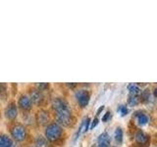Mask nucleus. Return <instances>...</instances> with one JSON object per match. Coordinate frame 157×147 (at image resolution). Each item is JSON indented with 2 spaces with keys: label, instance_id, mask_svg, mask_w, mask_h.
<instances>
[{
  "label": "nucleus",
  "instance_id": "obj_1",
  "mask_svg": "<svg viewBox=\"0 0 157 147\" xmlns=\"http://www.w3.org/2000/svg\"><path fill=\"white\" fill-rule=\"evenodd\" d=\"M63 135V130L60 125L57 123H51L46 126L45 130V137L48 141L55 142L59 140Z\"/></svg>",
  "mask_w": 157,
  "mask_h": 147
},
{
  "label": "nucleus",
  "instance_id": "obj_2",
  "mask_svg": "<svg viewBox=\"0 0 157 147\" xmlns=\"http://www.w3.org/2000/svg\"><path fill=\"white\" fill-rule=\"evenodd\" d=\"M52 108L55 114H72L69 103L61 97H55L52 101Z\"/></svg>",
  "mask_w": 157,
  "mask_h": 147
},
{
  "label": "nucleus",
  "instance_id": "obj_3",
  "mask_svg": "<svg viewBox=\"0 0 157 147\" xmlns=\"http://www.w3.org/2000/svg\"><path fill=\"white\" fill-rule=\"evenodd\" d=\"M11 135L14 140L18 142L24 141L27 137V130L23 125L16 124L12 126L11 129Z\"/></svg>",
  "mask_w": 157,
  "mask_h": 147
},
{
  "label": "nucleus",
  "instance_id": "obj_4",
  "mask_svg": "<svg viewBox=\"0 0 157 147\" xmlns=\"http://www.w3.org/2000/svg\"><path fill=\"white\" fill-rule=\"evenodd\" d=\"M76 98L78 100V105L81 107H86L88 102H90V92L86 89H81V90H78L76 92Z\"/></svg>",
  "mask_w": 157,
  "mask_h": 147
},
{
  "label": "nucleus",
  "instance_id": "obj_5",
  "mask_svg": "<svg viewBox=\"0 0 157 147\" xmlns=\"http://www.w3.org/2000/svg\"><path fill=\"white\" fill-rule=\"evenodd\" d=\"M55 119L61 126H71L74 123L72 114H55Z\"/></svg>",
  "mask_w": 157,
  "mask_h": 147
},
{
  "label": "nucleus",
  "instance_id": "obj_6",
  "mask_svg": "<svg viewBox=\"0 0 157 147\" xmlns=\"http://www.w3.org/2000/svg\"><path fill=\"white\" fill-rule=\"evenodd\" d=\"M135 139H136V142L140 146H147L149 143V141H150V137L148 134H145L144 131L140 130L136 132Z\"/></svg>",
  "mask_w": 157,
  "mask_h": 147
},
{
  "label": "nucleus",
  "instance_id": "obj_7",
  "mask_svg": "<svg viewBox=\"0 0 157 147\" xmlns=\"http://www.w3.org/2000/svg\"><path fill=\"white\" fill-rule=\"evenodd\" d=\"M29 98H31V100L33 103L36 105H40L42 101H43V94L41 90H39L38 88H32L31 91H29Z\"/></svg>",
  "mask_w": 157,
  "mask_h": 147
},
{
  "label": "nucleus",
  "instance_id": "obj_8",
  "mask_svg": "<svg viewBox=\"0 0 157 147\" xmlns=\"http://www.w3.org/2000/svg\"><path fill=\"white\" fill-rule=\"evenodd\" d=\"M17 115H18V111H17L16 104L14 102H10L7 105L6 109H5V117L8 120L13 121L17 118Z\"/></svg>",
  "mask_w": 157,
  "mask_h": 147
},
{
  "label": "nucleus",
  "instance_id": "obj_9",
  "mask_svg": "<svg viewBox=\"0 0 157 147\" xmlns=\"http://www.w3.org/2000/svg\"><path fill=\"white\" fill-rule=\"evenodd\" d=\"M18 104L20 108L25 111H29L32 109L33 107V102L31 100V98L29 97V95H22L19 98L18 100Z\"/></svg>",
  "mask_w": 157,
  "mask_h": 147
},
{
  "label": "nucleus",
  "instance_id": "obj_10",
  "mask_svg": "<svg viewBox=\"0 0 157 147\" xmlns=\"http://www.w3.org/2000/svg\"><path fill=\"white\" fill-rule=\"evenodd\" d=\"M50 120V115L46 110H40L36 114V121L39 125H46Z\"/></svg>",
  "mask_w": 157,
  "mask_h": 147
},
{
  "label": "nucleus",
  "instance_id": "obj_11",
  "mask_svg": "<svg viewBox=\"0 0 157 147\" xmlns=\"http://www.w3.org/2000/svg\"><path fill=\"white\" fill-rule=\"evenodd\" d=\"M110 136L107 132H102L98 136L97 139V147H110Z\"/></svg>",
  "mask_w": 157,
  "mask_h": 147
},
{
  "label": "nucleus",
  "instance_id": "obj_12",
  "mask_svg": "<svg viewBox=\"0 0 157 147\" xmlns=\"http://www.w3.org/2000/svg\"><path fill=\"white\" fill-rule=\"evenodd\" d=\"M136 121L137 123V125L140 126H145L148 123V117L144 112H136Z\"/></svg>",
  "mask_w": 157,
  "mask_h": 147
},
{
  "label": "nucleus",
  "instance_id": "obj_13",
  "mask_svg": "<svg viewBox=\"0 0 157 147\" xmlns=\"http://www.w3.org/2000/svg\"><path fill=\"white\" fill-rule=\"evenodd\" d=\"M13 140L6 134H0V147H12Z\"/></svg>",
  "mask_w": 157,
  "mask_h": 147
},
{
  "label": "nucleus",
  "instance_id": "obj_14",
  "mask_svg": "<svg viewBox=\"0 0 157 147\" xmlns=\"http://www.w3.org/2000/svg\"><path fill=\"white\" fill-rule=\"evenodd\" d=\"M34 145H36V147H47L48 140L46 139V137H44L42 135H38L36 137Z\"/></svg>",
  "mask_w": 157,
  "mask_h": 147
},
{
  "label": "nucleus",
  "instance_id": "obj_15",
  "mask_svg": "<svg viewBox=\"0 0 157 147\" xmlns=\"http://www.w3.org/2000/svg\"><path fill=\"white\" fill-rule=\"evenodd\" d=\"M90 118H86L82 121V125L80 126V129H78V135L81 134V132H86L87 131V130L90 129Z\"/></svg>",
  "mask_w": 157,
  "mask_h": 147
},
{
  "label": "nucleus",
  "instance_id": "obj_16",
  "mask_svg": "<svg viewBox=\"0 0 157 147\" xmlns=\"http://www.w3.org/2000/svg\"><path fill=\"white\" fill-rule=\"evenodd\" d=\"M128 89H129L130 94L132 95H139L140 93V88L136 83H131V85H128Z\"/></svg>",
  "mask_w": 157,
  "mask_h": 147
},
{
  "label": "nucleus",
  "instance_id": "obj_17",
  "mask_svg": "<svg viewBox=\"0 0 157 147\" xmlns=\"http://www.w3.org/2000/svg\"><path fill=\"white\" fill-rule=\"evenodd\" d=\"M115 140L117 143H122L123 142V136H124V132H123V130H122V127H117L116 130H115Z\"/></svg>",
  "mask_w": 157,
  "mask_h": 147
},
{
  "label": "nucleus",
  "instance_id": "obj_18",
  "mask_svg": "<svg viewBox=\"0 0 157 147\" xmlns=\"http://www.w3.org/2000/svg\"><path fill=\"white\" fill-rule=\"evenodd\" d=\"M7 98V85L0 83V99L5 100Z\"/></svg>",
  "mask_w": 157,
  "mask_h": 147
},
{
  "label": "nucleus",
  "instance_id": "obj_19",
  "mask_svg": "<svg viewBox=\"0 0 157 147\" xmlns=\"http://www.w3.org/2000/svg\"><path fill=\"white\" fill-rule=\"evenodd\" d=\"M128 103H129L130 106H136L140 103V98L137 95H129V98H128Z\"/></svg>",
  "mask_w": 157,
  "mask_h": 147
},
{
  "label": "nucleus",
  "instance_id": "obj_20",
  "mask_svg": "<svg viewBox=\"0 0 157 147\" xmlns=\"http://www.w3.org/2000/svg\"><path fill=\"white\" fill-rule=\"evenodd\" d=\"M149 97H150V92H149V90L148 89H145V90H144V91L141 92L140 101L146 102V101L149 100Z\"/></svg>",
  "mask_w": 157,
  "mask_h": 147
},
{
  "label": "nucleus",
  "instance_id": "obj_21",
  "mask_svg": "<svg viewBox=\"0 0 157 147\" xmlns=\"http://www.w3.org/2000/svg\"><path fill=\"white\" fill-rule=\"evenodd\" d=\"M118 111H119V113L122 116H126L129 113V109H128V107L126 105H120L119 108H118Z\"/></svg>",
  "mask_w": 157,
  "mask_h": 147
},
{
  "label": "nucleus",
  "instance_id": "obj_22",
  "mask_svg": "<svg viewBox=\"0 0 157 147\" xmlns=\"http://www.w3.org/2000/svg\"><path fill=\"white\" fill-rule=\"evenodd\" d=\"M111 119V112L110 111H107L104 116L102 117V122H107V121H109Z\"/></svg>",
  "mask_w": 157,
  "mask_h": 147
},
{
  "label": "nucleus",
  "instance_id": "obj_23",
  "mask_svg": "<svg viewBox=\"0 0 157 147\" xmlns=\"http://www.w3.org/2000/svg\"><path fill=\"white\" fill-rule=\"evenodd\" d=\"M98 123H99V120H98V118H94V119H93V121H92V123L90 124V130H93L98 125Z\"/></svg>",
  "mask_w": 157,
  "mask_h": 147
},
{
  "label": "nucleus",
  "instance_id": "obj_24",
  "mask_svg": "<svg viewBox=\"0 0 157 147\" xmlns=\"http://www.w3.org/2000/svg\"><path fill=\"white\" fill-rule=\"evenodd\" d=\"M49 87V85L48 83H39L38 85V89L39 90H45Z\"/></svg>",
  "mask_w": 157,
  "mask_h": 147
},
{
  "label": "nucleus",
  "instance_id": "obj_25",
  "mask_svg": "<svg viewBox=\"0 0 157 147\" xmlns=\"http://www.w3.org/2000/svg\"><path fill=\"white\" fill-rule=\"evenodd\" d=\"M103 109H104V106H101V107L99 108V109L97 110V112H96V115H99L100 113L102 112V110H103Z\"/></svg>",
  "mask_w": 157,
  "mask_h": 147
},
{
  "label": "nucleus",
  "instance_id": "obj_26",
  "mask_svg": "<svg viewBox=\"0 0 157 147\" xmlns=\"http://www.w3.org/2000/svg\"><path fill=\"white\" fill-rule=\"evenodd\" d=\"M68 86H71V87H76L77 86V83H67Z\"/></svg>",
  "mask_w": 157,
  "mask_h": 147
},
{
  "label": "nucleus",
  "instance_id": "obj_27",
  "mask_svg": "<svg viewBox=\"0 0 157 147\" xmlns=\"http://www.w3.org/2000/svg\"><path fill=\"white\" fill-rule=\"evenodd\" d=\"M153 95H154L155 97H157V87L154 88V90H153Z\"/></svg>",
  "mask_w": 157,
  "mask_h": 147
},
{
  "label": "nucleus",
  "instance_id": "obj_28",
  "mask_svg": "<svg viewBox=\"0 0 157 147\" xmlns=\"http://www.w3.org/2000/svg\"><path fill=\"white\" fill-rule=\"evenodd\" d=\"M12 147H15V146H12Z\"/></svg>",
  "mask_w": 157,
  "mask_h": 147
}]
</instances>
